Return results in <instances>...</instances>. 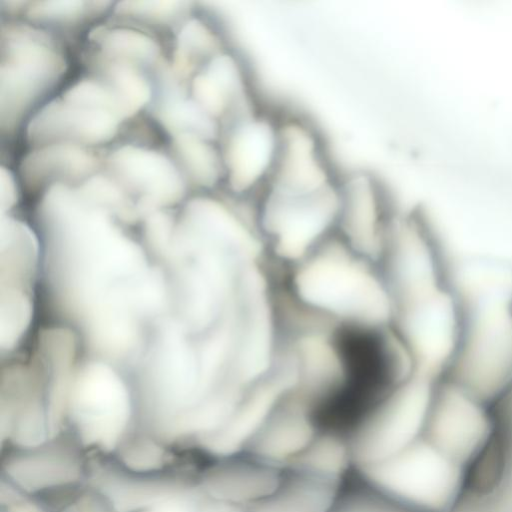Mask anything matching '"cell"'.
<instances>
[{
  "label": "cell",
  "instance_id": "obj_5",
  "mask_svg": "<svg viewBox=\"0 0 512 512\" xmlns=\"http://www.w3.org/2000/svg\"><path fill=\"white\" fill-rule=\"evenodd\" d=\"M337 216L338 184L311 195L264 191L256 203L261 237L271 243L280 258L296 263L336 232Z\"/></svg>",
  "mask_w": 512,
  "mask_h": 512
},
{
  "label": "cell",
  "instance_id": "obj_8",
  "mask_svg": "<svg viewBox=\"0 0 512 512\" xmlns=\"http://www.w3.org/2000/svg\"><path fill=\"white\" fill-rule=\"evenodd\" d=\"M103 171L129 196L136 215L180 201L189 185L168 150L124 141L103 157Z\"/></svg>",
  "mask_w": 512,
  "mask_h": 512
},
{
  "label": "cell",
  "instance_id": "obj_4",
  "mask_svg": "<svg viewBox=\"0 0 512 512\" xmlns=\"http://www.w3.org/2000/svg\"><path fill=\"white\" fill-rule=\"evenodd\" d=\"M436 377L416 372L357 424L352 458L361 468L381 462L424 434Z\"/></svg>",
  "mask_w": 512,
  "mask_h": 512
},
{
  "label": "cell",
  "instance_id": "obj_12",
  "mask_svg": "<svg viewBox=\"0 0 512 512\" xmlns=\"http://www.w3.org/2000/svg\"><path fill=\"white\" fill-rule=\"evenodd\" d=\"M188 88L189 96L220 124L221 130L257 106L246 69L228 48L203 64Z\"/></svg>",
  "mask_w": 512,
  "mask_h": 512
},
{
  "label": "cell",
  "instance_id": "obj_21",
  "mask_svg": "<svg viewBox=\"0 0 512 512\" xmlns=\"http://www.w3.org/2000/svg\"><path fill=\"white\" fill-rule=\"evenodd\" d=\"M22 189L17 172L13 171L9 166H1L0 173V198L2 209H10L19 198V190Z\"/></svg>",
  "mask_w": 512,
  "mask_h": 512
},
{
  "label": "cell",
  "instance_id": "obj_6",
  "mask_svg": "<svg viewBox=\"0 0 512 512\" xmlns=\"http://www.w3.org/2000/svg\"><path fill=\"white\" fill-rule=\"evenodd\" d=\"M280 118L258 105L221 130L218 140L224 171L221 192L256 202L266 190L276 161Z\"/></svg>",
  "mask_w": 512,
  "mask_h": 512
},
{
  "label": "cell",
  "instance_id": "obj_11",
  "mask_svg": "<svg viewBox=\"0 0 512 512\" xmlns=\"http://www.w3.org/2000/svg\"><path fill=\"white\" fill-rule=\"evenodd\" d=\"M124 124L109 112L57 95L33 114L21 135L26 149L57 143L97 149L120 137Z\"/></svg>",
  "mask_w": 512,
  "mask_h": 512
},
{
  "label": "cell",
  "instance_id": "obj_19",
  "mask_svg": "<svg viewBox=\"0 0 512 512\" xmlns=\"http://www.w3.org/2000/svg\"><path fill=\"white\" fill-rule=\"evenodd\" d=\"M188 2L182 1H123L114 4L115 19L151 30H175L192 13Z\"/></svg>",
  "mask_w": 512,
  "mask_h": 512
},
{
  "label": "cell",
  "instance_id": "obj_18",
  "mask_svg": "<svg viewBox=\"0 0 512 512\" xmlns=\"http://www.w3.org/2000/svg\"><path fill=\"white\" fill-rule=\"evenodd\" d=\"M111 2L54 0L28 2L24 19L57 34L60 30H74L111 12Z\"/></svg>",
  "mask_w": 512,
  "mask_h": 512
},
{
  "label": "cell",
  "instance_id": "obj_2",
  "mask_svg": "<svg viewBox=\"0 0 512 512\" xmlns=\"http://www.w3.org/2000/svg\"><path fill=\"white\" fill-rule=\"evenodd\" d=\"M297 264L292 289L309 310L362 327H384L394 317L386 282L336 232Z\"/></svg>",
  "mask_w": 512,
  "mask_h": 512
},
{
  "label": "cell",
  "instance_id": "obj_20",
  "mask_svg": "<svg viewBox=\"0 0 512 512\" xmlns=\"http://www.w3.org/2000/svg\"><path fill=\"white\" fill-rule=\"evenodd\" d=\"M31 317V303L26 292L2 289L0 304V338L12 347L25 332Z\"/></svg>",
  "mask_w": 512,
  "mask_h": 512
},
{
  "label": "cell",
  "instance_id": "obj_17",
  "mask_svg": "<svg viewBox=\"0 0 512 512\" xmlns=\"http://www.w3.org/2000/svg\"><path fill=\"white\" fill-rule=\"evenodd\" d=\"M225 49V39L218 25L205 14H191L175 29L171 64L176 74L184 80Z\"/></svg>",
  "mask_w": 512,
  "mask_h": 512
},
{
  "label": "cell",
  "instance_id": "obj_15",
  "mask_svg": "<svg viewBox=\"0 0 512 512\" xmlns=\"http://www.w3.org/2000/svg\"><path fill=\"white\" fill-rule=\"evenodd\" d=\"M87 41L88 53L147 72H154L165 60L156 32L118 19L113 24H94L89 29Z\"/></svg>",
  "mask_w": 512,
  "mask_h": 512
},
{
  "label": "cell",
  "instance_id": "obj_7",
  "mask_svg": "<svg viewBox=\"0 0 512 512\" xmlns=\"http://www.w3.org/2000/svg\"><path fill=\"white\" fill-rule=\"evenodd\" d=\"M76 443L83 449L118 451L130 416L127 390L121 379L100 363L88 365L73 393Z\"/></svg>",
  "mask_w": 512,
  "mask_h": 512
},
{
  "label": "cell",
  "instance_id": "obj_3",
  "mask_svg": "<svg viewBox=\"0 0 512 512\" xmlns=\"http://www.w3.org/2000/svg\"><path fill=\"white\" fill-rule=\"evenodd\" d=\"M69 68L56 33L25 19L2 25L1 129L9 140L22 134L33 114L61 92Z\"/></svg>",
  "mask_w": 512,
  "mask_h": 512
},
{
  "label": "cell",
  "instance_id": "obj_9",
  "mask_svg": "<svg viewBox=\"0 0 512 512\" xmlns=\"http://www.w3.org/2000/svg\"><path fill=\"white\" fill-rule=\"evenodd\" d=\"M338 182L316 130L301 119L280 118L276 161L265 191L311 195Z\"/></svg>",
  "mask_w": 512,
  "mask_h": 512
},
{
  "label": "cell",
  "instance_id": "obj_1",
  "mask_svg": "<svg viewBox=\"0 0 512 512\" xmlns=\"http://www.w3.org/2000/svg\"><path fill=\"white\" fill-rule=\"evenodd\" d=\"M61 286L88 319L90 330L135 324L156 310L163 285L139 247L112 225L106 211L64 184L42 196Z\"/></svg>",
  "mask_w": 512,
  "mask_h": 512
},
{
  "label": "cell",
  "instance_id": "obj_16",
  "mask_svg": "<svg viewBox=\"0 0 512 512\" xmlns=\"http://www.w3.org/2000/svg\"><path fill=\"white\" fill-rule=\"evenodd\" d=\"M168 146L189 187L201 192L222 190L224 171L218 141L181 133L170 137Z\"/></svg>",
  "mask_w": 512,
  "mask_h": 512
},
{
  "label": "cell",
  "instance_id": "obj_10",
  "mask_svg": "<svg viewBox=\"0 0 512 512\" xmlns=\"http://www.w3.org/2000/svg\"><path fill=\"white\" fill-rule=\"evenodd\" d=\"M394 215L372 176L355 173L339 180L336 232L355 254L381 258Z\"/></svg>",
  "mask_w": 512,
  "mask_h": 512
},
{
  "label": "cell",
  "instance_id": "obj_14",
  "mask_svg": "<svg viewBox=\"0 0 512 512\" xmlns=\"http://www.w3.org/2000/svg\"><path fill=\"white\" fill-rule=\"evenodd\" d=\"M155 364L157 390L163 404L172 411L195 408L200 400L199 361L176 326L164 331Z\"/></svg>",
  "mask_w": 512,
  "mask_h": 512
},
{
  "label": "cell",
  "instance_id": "obj_13",
  "mask_svg": "<svg viewBox=\"0 0 512 512\" xmlns=\"http://www.w3.org/2000/svg\"><path fill=\"white\" fill-rule=\"evenodd\" d=\"M102 165L103 156L95 149L57 143L25 149L16 172L22 189L34 194L54 184L76 186Z\"/></svg>",
  "mask_w": 512,
  "mask_h": 512
}]
</instances>
